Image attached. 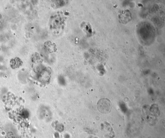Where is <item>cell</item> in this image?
I'll list each match as a JSON object with an SVG mask.
<instances>
[{
  "mask_svg": "<svg viewBox=\"0 0 165 138\" xmlns=\"http://www.w3.org/2000/svg\"><path fill=\"white\" fill-rule=\"evenodd\" d=\"M112 105L111 102L107 99H102L97 103L98 111L103 114H107L111 110Z\"/></svg>",
  "mask_w": 165,
  "mask_h": 138,
  "instance_id": "obj_1",
  "label": "cell"
},
{
  "mask_svg": "<svg viewBox=\"0 0 165 138\" xmlns=\"http://www.w3.org/2000/svg\"><path fill=\"white\" fill-rule=\"evenodd\" d=\"M45 47L47 48L48 49L49 51H54L56 49V45L54 43H52L51 42L49 41H47L45 43Z\"/></svg>",
  "mask_w": 165,
  "mask_h": 138,
  "instance_id": "obj_2",
  "label": "cell"
}]
</instances>
